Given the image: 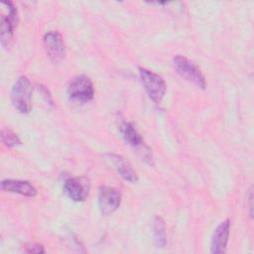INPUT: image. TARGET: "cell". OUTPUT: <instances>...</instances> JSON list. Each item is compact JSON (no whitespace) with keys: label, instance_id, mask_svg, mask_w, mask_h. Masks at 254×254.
Masks as SVG:
<instances>
[{"label":"cell","instance_id":"obj_2","mask_svg":"<svg viewBox=\"0 0 254 254\" xmlns=\"http://www.w3.org/2000/svg\"><path fill=\"white\" fill-rule=\"evenodd\" d=\"M139 75L149 97L155 103H160L166 93L164 79L159 74L144 67H139Z\"/></svg>","mask_w":254,"mask_h":254},{"label":"cell","instance_id":"obj_7","mask_svg":"<svg viewBox=\"0 0 254 254\" xmlns=\"http://www.w3.org/2000/svg\"><path fill=\"white\" fill-rule=\"evenodd\" d=\"M89 183L85 178H68L64 184V193L73 201H83L89 193Z\"/></svg>","mask_w":254,"mask_h":254},{"label":"cell","instance_id":"obj_3","mask_svg":"<svg viewBox=\"0 0 254 254\" xmlns=\"http://www.w3.org/2000/svg\"><path fill=\"white\" fill-rule=\"evenodd\" d=\"M173 64L176 71L185 79L191 81L196 86L204 89L206 80L200 69L189 59L184 56H176L173 60Z\"/></svg>","mask_w":254,"mask_h":254},{"label":"cell","instance_id":"obj_8","mask_svg":"<svg viewBox=\"0 0 254 254\" xmlns=\"http://www.w3.org/2000/svg\"><path fill=\"white\" fill-rule=\"evenodd\" d=\"M230 232V221L228 219L222 221L214 230L211 243H210V251L211 253H224L226 251L228 237Z\"/></svg>","mask_w":254,"mask_h":254},{"label":"cell","instance_id":"obj_13","mask_svg":"<svg viewBox=\"0 0 254 254\" xmlns=\"http://www.w3.org/2000/svg\"><path fill=\"white\" fill-rule=\"evenodd\" d=\"M1 139L4 145L9 148L21 145L20 138L12 130L8 128H3L1 130Z\"/></svg>","mask_w":254,"mask_h":254},{"label":"cell","instance_id":"obj_14","mask_svg":"<svg viewBox=\"0 0 254 254\" xmlns=\"http://www.w3.org/2000/svg\"><path fill=\"white\" fill-rule=\"evenodd\" d=\"M25 251L28 253H44L45 249L41 244L38 243H29L25 246Z\"/></svg>","mask_w":254,"mask_h":254},{"label":"cell","instance_id":"obj_1","mask_svg":"<svg viewBox=\"0 0 254 254\" xmlns=\"http://www.w3.org/2000/svg\"><path fill=\"white\" fill-rule=\"evenodd\" d=\"M32 84L29 78L21 75L13 84L11 90V102L21 113L27 114L32 108Z\"/></svg>","mask_w":254,"mask_h":254},{"label":"cell","instance_id":"obj_6","mask_svg":"<svg viewBox=\"0 0 254 254\" xmlns=\"http://www.w3.org/2000/svg\"><path fill=\"white\" fill-rule=\"evenodd\" d=\"M44 46L50 60L58 64L65 55L64 43L62 35L57 31H50L44 36Z\"/></svg>","mask_w":254,"mask_h":254},{"label":"cell","instance_id":"obj_4","mask_svg":"<svg viewBox=\"0 0 254 254\" xmlns=\"http://www.w3.org/2000/svg\"><path fill=\"white\" fill-rule=\"evenodd\" d=\"M68 97L76 102L86 103L90 101L94 96V88L91 79L84 75L74 76L67 86Z\"/></svg>","mask_w":254,"mask_h":254},{"label":"cell","instance_id":"obj_9","mask_svg":"<svg viewBox=\"0 0 254 254\" xmlns=\"http://www.w3.org/2000/svg\"><path fill=\"white\" fill-rule=\"evenodd\" d=\"M1 190L29 197H33L37 194L36 188L30 182L21 180H4L1 182Z\"/></svg>","mask_w":254,"mask_h":254},{"label":"cell","instance_id":"obj_11","mask_svg":"<svg viewBox=\"0 0 254 254\" xmlns=\"http://www.w3.org/2000/svg\"><path fill=\"white\" fill-rule=\"evenodd\" d=\"M120 132L122 134V137L124 138L125 142L131 145L132 147L138 148L144 146V140L141 137V135L136 130L135 126L131 122L122 121L119 126Z\"/></svg>","mask_w":254,"mask_h":254},{"label":"cell","instance_id":"obj_12","mask_svg":"<svg viewBox=\"0 0 254 254\" xmlns=\"http://www.w3.org/2000/svg\"><path fill=\"white\" fill-rule=\"evenodd\" d=\"M154 242L157 247H164L167 243L165 222L160 216H156L153 221Z\"/></svg>","mask_w":254,"mask_h":254},{"label":"cell","instance_id":"obj_5","mask_svg":"<svg viewBox=\"0 0 254 254\" xmlns=\"http://www.w3.org/2000/svg\"><path fill=\"white\" fill-rule=\"evenodd\" d=\"M121 203V193L118 190L102 186L98 193V205L103 215H110L115 212Z\"/></svg>","mask_w":254,"mask_h":254},{"label":"cell","instance_id":"obj_10","mask_svg":"<svg viewBox=\"0 0 254 254\" xmlns=\"http://www.w3.org/2000/svg\"><path fill=\"white\" fill-rule=\"evenodd\" d=\"M108 160L114 166L118 174L127 182L131 184H135L138 182V176L136 172L132 169L131 165L120 155L116 154H108Z\"/></svg>","mask_w":254,"mask_h":254}]
</instances>
